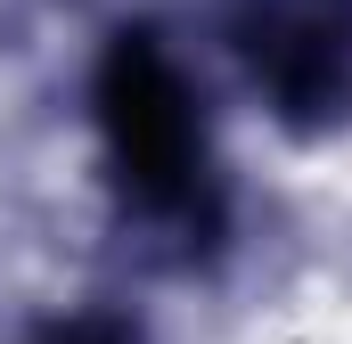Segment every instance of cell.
<instances>
[{
	"label": "cell",
	"mask_w": 352,
	"mask_h": 344,
	"mask_svg": "<svg viewBox=\"0 0 352 344\" xmlns=\"http://www.w3.org/2000/svg\"><path fill=\"white\" fill-rule=\"evenodd\" d=\"M90 98H98L107 156L123 172V197L173 230H213L221 197H213V164H205V123H197L180 66L156 50V33H115Z\"/></svg>",
	"instance_id": "6da1fadb"
},
{
	"label": "cell",
	"mask_w": 352,
	"mask_h": 344,
	"mask_svg": "<svg viewBox=\"0 0 352 344\" xmlns=\"http://www.w3.org/2000/svg\"><path fill=\"white\" fill-rule=\"evenodd\" d=\"M41 344H131V328H123V320H107V312H82V320L50 328Z\"/></svg>",
	"instance_id": "3957f363"
},
{
	"label": "cell",
	"mask_w": 352,
	"mask_h": 344,
	"mask_svg": "<svg viewBox=\"0 0 352 344\" xmlns=\"http://www.w3.org/2000/svg\"><path fill=\"white\" fill-rule=\"evenodd\" d=\"M246 66L287 115H336L352 107V25L336 8H278L246 33Z\"/></svg>",
	"instance_id": "7a4b0ae2"
}]
</instances>
